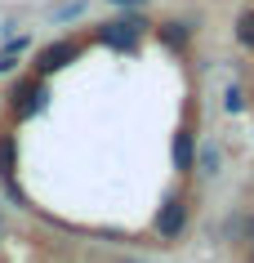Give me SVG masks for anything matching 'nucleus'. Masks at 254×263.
<instances>
[{
	"label": "nucleus",
	"mask_w": 254,
	"mask_h": 263,
	"mask_svg": "<svg viewBox=\"0 0 254 263\" xmlns=\"http://www.w3.org/2000/svg\"><path fill=\"white\" fill-rule=\"evenodd\" d=\"M9 107H14L18 121H27L31 111L45 107V76H27V81L14 85V94H9Z\"/></svg>",
	"instance_id": "nucleus-1"
},
{
	"label": "nucleus",
	"mask_w": 254,
	"mask_h": 263,
	"mask_svg": "<svg viewBox=\"0 0 254 263\" xmlns=\"http://www.w3.org/2000/svg\"><path fill=\"white\" fill-rule=\"evenodd\" d=\"M85 45L81 41H58V45H45L41 54H36V76H54L71 63V58H81Z\"/></svg>",
	"instance_id": "nucleus-2"
},
{
	"label": "nucleus",
	"mask_w": 254,
	"mask_h": 263,
	"mask_svg": "<svg viewBox=\"0 0 254 263\" xmlns=\"http://www.w3.org/2000/svg\"><path fill=\"white\" fill-rule=\"evenodd\" d=\"M183 228H187V201L174 192V196H165V205L156 210V232L165 236V241H174Z\"/></svg>",
	"instance_id": "nucleus-3"
},
{
	"label": "nucleus",
	"mask_w": 254,
	"mask_h": 263,
	"mask_svg": "<svg viewBox=\"0 0 254 263\" xmlns=\"http://www.w3.org/2000/svg\"><path fill=\"white\" fill-rule=\"evenodd\" d=\"M139 31H143V23L125 18V23H107V27H99V41H103V45H112V49H125V54H134V49H139Z\"/></svg>",
	"instance_id": "nucleus-4"
},
{
	"label": "nucleus",
	"mask_w": 254,
	"mask_h": 263,
	"mask_svg": "<svg viewBox=\"0 0 254 263\" xmlns=\"http://www.w3.org/2000/svg\"><path fill=\"white\" fill-rule=\"evenodd\" d=\"M192 125H179V134H174V170L179 174H192Z\"/></svg>",
	"instance_id": "nucleus-5"
},
{
	"label": "nucleus",
	"mask_w": 254,
	"mask_h": 263,
	"mask_svg": "<svg viewBox=\"0 0 254 263\" xmlns=\"http://www.w3.org/2000/svg\"><path fill=\"white\" fill-rule=\"evenodd\" d=\"M14 170H18V147H14V134H9V129H0V179L9 183V192H14Z\"/></svg>",
	"instance_id": "nucleus-6"
},
{
	"label": "nucleus",
	"mask_w": 254,
	"mask_h": 263,
	"mask_svg": "<svg viewBox=\"0 0 254 263\" xmlns=\"http://www.w3.org/2000/svg\"><path fill=\"white\" fill-rule=\"evenodd\" d=\"M156 36H161V45H169V49H187V23H161L156 27Z\"/></svg>",
	"instance_id": "nucleus-7"
},
{
	"label": "nucleus",
	"mask_w": 254,
	"mask_h": 263,
	"mask_svg": "<svg viewBox=\"0 0 254 263\" xmlns=\"http://www.w3.org/2000/svg\"><path fill=\"white\" fill-rule=\"evenodd\" d=\"M237 41L245 45V49H254V9H241V18H237Z\"/></svg>",
	"instance_id": "nucleus-8"
},
{
	"label": "nucleus",
	"mask_w": 254,
	"mask_h": 263,
	"mask_svg": "<svg viewBox=\"0 0 254 263\" xmlns=\"http://www.w3.org/2000/svg\"><path fill=\"white\" fill-rule=\"evenodd\" d=\"M223 107H227V111H241V107H245V98H241V89H227Z\"/></svg>",
	"instance_id": "nucleus-9"
},
{
	"label": "nucleus",
	"mask_w": 254,
	"mask_h": 263,
	"mask_svg": "<svg viewBox=\"0 0 254 263\" xmlns=\"http://www.w3.org/2000/svg\"><path fill=\"white\" fill-rule=\"evenodd\" d=\"M245 241H254V214L245 219Z\"/></svg>",
	"instance_id": "nucleus-10"
},
{
	"label": "nucleus",
	"mask_w": 254,
	"mask_h": 263,
	"mask_svg": "<svg viewBox=\"0 0 254 263\" xmlns=\"http://www.w3.org/2000/svg\"><path fill=\"white\" fill-rule=\"evenodd\" d=\"M116 5H139V0H116Z\"/></svg>",
	"instance_id": "nucleus-11"
}]
</instances>
